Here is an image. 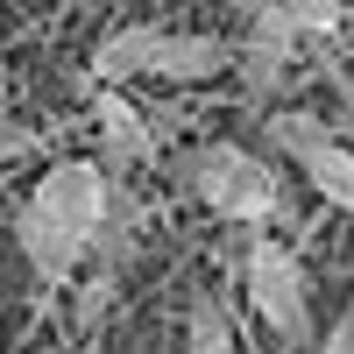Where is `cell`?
<instances>
[{
    "label": "cell",
    "mask_w": 354,
    "mask_h": 354,
    "mask_svg": "<svg viewBox=\"0 0 354 354\" xmlns=\"http://www.w3.org/2000/svg\"><path fill=\"white\" fill-rule=\"evenodd\" d=\"M106 205H113V177L85 156H64L36 177V192L21 198V255L43 283H71L78 262L100 248V227H106Z\"/></svg>",
    "instance_id": "1"
},
{
    "label": "cell",
    "mask_w": 354,
    "mask_h": 354,
    "mask_svg": "<svg viewBox=\"0 0 354 354\" xmlns=\"http://www.w3.org/2000/svg\"><path fill=\"white\" fill-rule=\"evenodd\" d=\"M177 177L192 185L198 205H213L220 220L255 227V234H262V220H270L277 198H283V177L262 163L255 149H241V142H198V149L177 156Z\"/></svg>",
    "instance_id": "2"
},
{
    "label": "cell",
    "mask_w": 354,
    "mask_h": 354,
    "mask_svg": "<svg viewBox=\"0 0 354 354\" xmlns=\"http://www.w3.org/2000/svg\"><path fill=\"white\" fill-rule=\"evenodd\" d=\"M241 290H248V305L255 319L270 326L277 340H305L312 326V305H305V270H298V255H290V241H277L270 227L248 234V255H241Z\"/></svg>",
    "instance_id": "3"
},
{
    "label": "cell",
    "mask_w": 354,
    "mask_h": 354,
    "mask_svg": "<svg viewBox=\"0 0 354 354\" xmlns=\"http://www.w3.org/2000/svg\"><path fill=\"white\" fill-rule=\"evenodd\" d=\"M93 121H100V170H106V177H121V170H135V163H156V128L142 121V106L121 100L113 85H100Z\"/></svg>",
    "instance_id": "4"
},
{
    "label": "cell",
    "mask_w": 354,
    "mask_h": 354,
    "mask_svg": "<svg viewBox=\"0 0 354 354\" xmlns=\"http://www.w3.org/2000/svg\"><path fill=\"white\" fill-rule=\"evenodd\" d=\"M234 71V43L227 36H198V28H163V50H156V85H205Z\"/></svg>",
    "instance_id": "5"
},
{
    "label": "cell",
    "mask_w": 354,
    "mask_h": 354,
    "mask_svg": "<svg viewBox=\"0 0 354 354\" xmlns=\"http://www.w3.org/2000/svg\"><path fill=\"white\" fill-rule=\"evenodd\" d=\"M156 50H163V28L156 21H128V28H113V36L93 50V78L121 93L128 78H149L156 71Z\"/></svg>",
    "instance_id": "6"
},
{
    "label": "cell",
    "mask_w": 354,
    "mask_h": 354,
    "mask_svg": "<svg viewBox=\"0 0 354 354\" xmlns=\"http://www.w3.org/2000/svg\"><path fill=\"white\" fill-rule=\"evenodd\" d=\"M326 142H333L326 113H305V106H277V113H270V149H283L298 170H305L319 149H326Z\"/></svg>",
    "instance_id": "7"
},
{
    "label": "cell",
    "mask_w": 354,
    "mask_h": 354,
    "mask_svg": "<svg viewBox=\"0 0 354 354\" xmlns=\"http://www.w3.org/2000/svg\"><path fill=\"white\" fill-rule=\"evenodd\" d=\"M305 185L326 198L333 213H354V149H347V142H326V149L305 163Z\"/></svg>",
    "instance_id": "8"
},
{
    "label": "cell",
    "mask_w": 354,
    "mask_h": 354,
    "mask_svg": "<svg viewBox=\"0 0 354 354\" xmlns=\"http://www.w3.org/2000/svg\"><path fill=\"white\" fill-rule=\"evenodd\" d=\"M185 354H234V319H227V305H220V298H192Z\"/></svg>",
    "instance_id": "9"
},
{
    "label": "cell",
    "mask_w": 354,
    "mask_h": 354,
    "mask_svg": "<svg viewBox=\"0 0 354 354\" xmlns=\"http://www.w3.org/2000/svg\"><path fill=\"white\" fill-rule=\"evenodd\" d=\"M277 8H283L290 21H298V28H305V36H333V28H340V21L354 15V8H347V0H277Z\"/></svg>",
    "instance_id": "10"
},
{
    "label": "cell",
    "mask_w": 354,
    "mask_h": 354,
    "mask_svg": "<svg viewBox=\"0 0 354 354\" xmlns=\"http://www.w3.org/2000/svg\"><path fill=\"white\" fill-rule=\"evenodd\" d=\"M319 354H354V305L326 326V340H319Z\"/></svg>",
    "instance_id": "11"
},
{
    "label": "cell",
    "mask_w": 354,
    "mask_h": 354,
    "mask_svg": "<svg viewBox=\"0 0 354 354\" xmlns=\"http://www.w3.org/2000/svg\"><path fill=\"white\" fill-rule=\"evenodd\" d=\"M28 142H36V135H28V128H15V121H0V163H8V156H21Z\"/></svg>",
    "instance_id": "12"
},
{
    "label": "cell",
    "mask_w": 354,
    "mask_h": 354,
    "mask_svg": "<svg viewBox=\"0 0 354 354\" xmlns=\"http://www.w3.org/2000/svg\"><path fill=\"white\" fill-rule=\"evenodd\" d=\"M0 121H8V57H0Z\"/></svg>",
    "instance_id": "13"
},
{
    "label": "cell",
    "mask_w": 354,
    "mask_h": 354,
    "mask_svg": "<svg viewBox=\"0 0 354 354\" xmlns=\"http://www.w3.org/2000/svg\"><path fill=\"white\" fill-rule=\"evenodd\" d=\"M100 8H113V0H100Z\"/></svg>",
    "instance_id": "14"
},
{
    "label": "cell",
    "mask_w": 354,
    "mask_h": 354,
    "mask_svg": "<svg viewBox=\"0 0 354 354\" xmlns=\"http://www.w3.org/2000/svg\"><path fill=\"white\" fill-rule=\"evenodd\" d=\"M347 8H354V0H347Z\"/></svg>",
    "instance_id": "15"
}]
</instances>
